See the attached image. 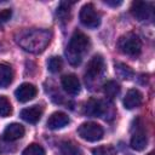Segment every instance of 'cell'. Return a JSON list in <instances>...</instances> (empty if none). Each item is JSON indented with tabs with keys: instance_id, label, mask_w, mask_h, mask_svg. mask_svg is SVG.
I'll return each instance as SVG.
<instances>
[{
	"instance_id": "cell-1",
	"label": "cell",
	"mask_w": 155,
	"mask_h": 155,
	"mask_svg": "<svg viewBox=\"0 0 155 155\" xmlns=\"http://www.w3.org/2000/svg\"><path fill=\"white\" fill-rule=\"evenodd\" d=\"M52 34L46 29H28L17 35V44L29 53H41L50 44Z\"/></svg>"
},
{
	"instance_id": "cell-2",
	"label": "cell",
	"mask_w": 155,
	"mask_h": 155,
	"mask_svg": "<svg viewBox=\"0 0 155 155\" xmlns=\"http://www.w3.org/2000/svg\"><path fill=\"white\" fill-rule=\"evenodd\" d=\"M90 47V39L82 31H74L70 38V41L67 46L65 54L71 65H79L82 61L84 54L88 51Z\"/></svg>"
},
{
	"instance_id": "cell-3",
	"label": "cell",
	"mask_w": 155,
	"mask_h": 155,
	"mask_svg": "<svg viewBox=\"0 0 155 155\" xmlns=\"http://www.w3.org/2000/svg\"><path fill=\"white\" fill-rule=\"evenodd\" d=\"M117 47L124 54L136 57L142 51V42H140V39L138 35H136L133 33H127V34L120 36V39L117 41Z\"/></svg>"
},
{
	"instance_id": "cell-4",
	"label": "cell",
	"mask_w": 155,
	"mask_h": 155,
	"mask_svg": "<svg viewBox=\"0 0 155 155\" xmlns=\"http://www.w3.org/2000/svg\"><path fill=\"white\" fill-rule=\"evenodd\" d=\"M79 136L87 142H97L103 138V128L96 122H84L78 128Z\"/></svg>"
},
{
	"instance_id": "cell-5",
	"label": "cell",
	"mask_w": 155,
	"mask_h": 155,
	"mask_svg": "<svg viewBox=\"0 0 155 155\" xmlns=\"http://www.w3.org/2000/svg\"><path fill=\"white\" fill-rule=\"evenodd\" d=\"M79 17H80V22L86 28L94 29L101 24V16L96 11V8H94V6L92 4L84 5L81 7V10H80Z\"/></svg>"
},
{
	"instance_id": "cell-6",
	"label": "cell",
	"mask_w": 155,
	"mask_h": 155,
	"mask_svg": "<svg viewBox=\"0 0 155 155\" xmlns=\"http://www.w3.org/2000/svg\"><path fill=\"white\" fill-rule=\"evenodd\" d=\"M104 70V59L101 54H94L87 63L86 67V81L96 80L102 75Z\"/></svg>"
},
{
	"instance_id": "cell-7",
	"label": "cell",
	"mask_w": 155,
	"mask_h": 155,
	"mask_svg": "<svg viewBox=\"0 0 155 155\" xmlns=\"http://www.w3.org/2000/svg\"><path fill=\"white\" fill-rule=\"evenodd\" d=\"M151 11L153 10H151L150 4L145 2V1H133L131 5L132 16L139 22L149 19L151 17Z\"/></svg>"
},
{
	"instance_id": "cell-8",
	"label": "cell",
	"mask_w": 155,
	"mask_h": 155,
	"mask_svg": "<svg viewBox=\"0 0 155 155\" xmlns=\"http://www.w3.org/2000/svg\"><path fill=\"white\" fill-rule=\"evenodd\" d=\"M36 93H38L36 87L33 84H29V82H24V84L19 85L18 88L15 91V96H16L17 101H19L22 103L31 101L36 96Z\"/></svg>"
},
{
	"instance_id": "cell-9",
	"label": "cell",
	"mask_w": 155,
	"mask_h": 155,
	"mask_svg": "<svg viewBox=\"0 0 155 155\" xmlns=\"http://www.w3.org/2000/svg\"><path fill=\"white\" fill-rule=\"evenodd\" d=\"M61 82H62V87L64 88V91L68 94L75 96V94H78L80 92V88H81L80 80L78 79V76L75 74H67V75H64L62 78Z\"/></svg>"
},
{
	"instance_id": "cell-10",
	"label": "cell",
	"mask_w": 155,
	"mask_h": 155,
	"mask_svg": "<svg viewBox=\"0 0 155 155\" xmlns=\"http://www.w3.org/2000/svg\"><path fill=\"white\" fill-rule=\"evenodd\" d=\"M69 116L62 111H54L52 113L47 119V127L50 130H59L65 127L69 124Z\"/></svg>"
},
{
	"instance_id": "cell-11",
	"label": "cell",
	"mask_w": 155,
	"mask_h": 155,
	"mask_svg": "<svg viewBox=\"0 0 155 155\" xmlns=\"http://www.w3.org/2000/svg\"><path fill=\"white\" fill-rule=\"evenodd\" d=\"M24 132H25V130L21 124L13 122V124H10L6 126V128L4 130L2 137L7 142H15V140L22 138L24 136Z\"/></svg>"
},
{
	"instance_id": "cell-12",
	"label": "cell",
	"mask_w": 155,
	"mask_h": 155,
	"mask_svg": "<svg viewBox=\"0 0 155 155\" xmlns=\"http://www.w3.org/2000/svg\"><path fill=\"white\" fill-rule=\"evenodd\" d=\"M84 113L90 116H102L105 113V105L102 101L98 99H90L85 103Z\"/></svg>"
},
{
	"instance_id": "cell-13",
	"label": "cell",
	"mask_w": 155,
	"mask_h": 155,
	"mask_svg": "<svg viewBox=\"0 0 155 155\" xmlns=\"http://www.w3.org/2000/svg\"><path fill=\"white\" fill-rule=\"evenodd\" d=\"M142 101H143L142 93L136 88H131L127 91L124 98V107L126 109H134L142 104Z\"/></svg>"
},
{
	"instance_id": "cell-14",
	"label": "cell",
	"mask_w": 155,
	"mask_h": 155,
	"mask_svg": "<svg viewBox=\"0 0 155 155\" xmlns=\"http://www.w3.org/2000/svg\"><path fill=\"white\" fill-rule=\"evenodd\" d=\"M42 115V108L40 105H33L29 108H24L21 111V117L29 122V124H36Z\"/></svg>"
},
{
	"instance_id": "cell-15",
	"label": "cell",
	"mask_w": 155,
	"mask_h": 155,
	"mask_svg": "<svg viewBox=\"0 0 155 155\" xmlns=\"http://www.w3.org/2000/svg\"><path fill=\"white\" fill-rule=\"evenodd\" d=\"M147 144H148V138H147V134L144 133V131H136L130 142L131 148L137 151H140V150L145 149Z\"/></svg>"
},
{
	"instance_id": "cell-16",
	"label": "cell",
	"mask_w": 155,
	"mask_h": 155,
	"mask_svg": "<svg viewBox=\"0 0 155 155\" xmlns=\"http://www.w3.org/2000/svg\"><path fill=\"white\" fill-rule=\"evenodd\" d=\"M13 79V71L10 65L0 64V87H7Z\"/></svg>"
},
{
	"instance_id": "cell-17",
	"label": "cell",
	"mask_w": 155,
	"mask_h": 155,
	"mask_svg": "<svg viewBox=\"0 0 155 155\" xmlns=\"http://www.w3.org/2000/svg\"><path fill=\"white\" fill-rule=\"evenodd\" d=\"M103 92H104V94H105L107 98L113 99V98H115V97L119 94V92H120V86H119V84H117L116 81H113V80L107 81V82L103 85Z\"/></svg>"
},
{
	"instance_id": "cell-18",
	"label": "cell",
	"mask_w": 155,
	"mask_h": 155,
	"mask_svg": "<svg viewBox=\"0 0 155 155\" xmlns=\"http://www.w3.org/2000/svg\"><path fill=\"white\" fill-rule=\"evenodd\" d=\"M61 151L63 155H82L81 149L73 142H63L61 144Z\"/></svg>"
},
{
	"instance_id": "cell-19",
	"label": "cell",
	"mask_w": 155,
	"mask_h": 155,
	"mask_svg": "<svg viewBox=\"0 0 155 155\" xmlns=\"http://www.w3.org/2000/svg\"><path fill=\"white\" fill-rule=\"evenodd\" d=\"M115 73H116L121 79H124V80H130V79L133 76L132 69H131L128 65L124 64V63H116V64H115Z\"/></svg>"
},
{
	"instance_id": "cell-20",
	"label": "cell",
	"mask_w": 155,
	"mask_h": 155,
	"mask_svg": "<svg viewBox=\"0 0 155 155\" xmlns=\"http://www.w3.org/2000/svg\"><path fill=\"white\" fill-rule=\"evenodd\" d=\"M12 114V107L10 101L5 96H0V116L7 117Z\"/></svg>"
},
{
	"instance_id": "cell-21",
	"label": "cell",
	"mask_w": 155,
	"mask_h": 155,
	"mask_svg": "<svg viewBox=\"0 0 155 155\" xmlns=\"http://www.w3.org/2000/svg\"><path fill=\"white\" fill-rule=\"evenodd\" d=\"M22 155H45V149L41 145L33 143V144H29L22 151Z\"/></svg>"
},
{
	"instance_id": "cell-22",
	"label": "cell",
	"mask_w": 155,
	"mask_h": 155,
	"mask_svg": "<svg viewBox=\"0 0 155 155\" xmlns=\"http://www.w3.org/2000/svg\"><path fill=\"white\" fill-rule=\"evenodd\" d=\"M47 67H48V70L51 73H58L62 67H63V62H62V58L61 57H57V56H53L48 59L47 62Z\"/></svg>"
},
{
	"instance_id": "cell-23",
	"label": "cell",
	"mask_w": 155,
	"mask_h": 155,
	"mask_svg": "<svg viewBox=\"0 0 155 155\" xmlns=\"http://www.w3.org/2000/svg\"><path fill=\"white\" fill-rule=\"evenodd\" d=\"M92 154L93 155H116V150L111 145H103V147L92 149Z\"/></svg>"
},
{
	"instance_id": "cell-24",
	"label": "cell",
	"mask_w": 155,
	"mask_h": 155,
	"mask_svg": "<svg viewBox=\"0 0 155 155\" xmlns=\"http://www.w3.org/2000/svg\"><path fill=\"white\" fill-rule=\"evenodd\" d=\"M70 2H61L58 10H57V15L63 18V19H67L69 17V11H70Z\"/></svg>"
},
{
	"instance_id": "cell-25",
	"label": "cell",
	"mask_w": 155,
	"mask_h": 155,
	"mask_svg": "<svg viewBox=\"0 0 155 155\" xmlns=\"http://www.w3.org/2000/svg\"><path fill=\"white\" fill-rule=\"evenodd\" d=\"M12 16V11L10 8H4L0 11V24H4L6 22H8L11 19Z\"/></svg>"
},
{
	"instance_id": "cell-26",
	"label": "cell",
	"mask_w": 155,
	"mask_h": 155,
	"mask_svg": "<svg viewBox=\"0 0 155 155\" xmlns=\"http://www.w3.org/2000/svg\"><path fill=\"white\" fill-rule=\"evenodd\" d=\"M104 4H107V5H109V6H119V5H121V1H110V0H105Z\"/></svg>"
},
{
	"instance_id": "cell-27",
	"label": "cell",
	"mask_w": 155,
	"mask_h": 155,
	"mask_svg": "<svg viewBox=\"0 0 155 155\" xmlns=\"http://www.w3.org/2000/svg\"><path fill=\"white\" fill-rule=\"evenodd\" d=\"M148 155H153V153H149V154H148Z\"/></svg>"
}]
</instances>
